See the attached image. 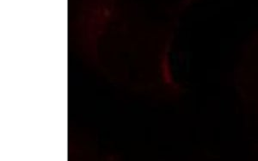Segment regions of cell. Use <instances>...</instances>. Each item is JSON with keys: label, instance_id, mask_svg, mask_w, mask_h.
<instances>
[{"label": "cell", "instance_id": "1", "mask_svg": "<svg viewBox=\"0 0 258 161\" xmlns=\"http://www.w3.org/2000/svg\"><path fill=\"white\" fill-rule=\"evenodd\" d=\"M236 79L241 97L258 112V35L243 50Z\"/></svg>", "mask_w": 258, "mask_h": 161}]
</instances>
